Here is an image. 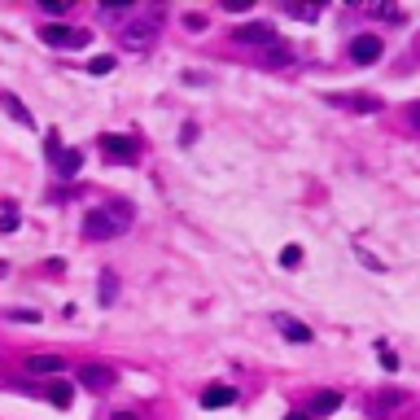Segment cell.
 <instances>
[{
    "mask_svg": "<svg viewBox=\"0 0 420 420\" xmlns=\"http://www.w3.org/2000/svg\"><path fill=\"white\" fill-rule=\"evenodd\" d=\"M127 228H132V206H123V202L96 206V210H88V215H84V237L88 241H114Z\"/></svg>",
    "mask_w": 420,
    "mask_h": 420,
    "instance_id": "cell-1",
    "label": "cell"
},
{
    "mask_svg": "<svg viewBox=\"0 0 420 420\" xmlns=\"http://www.w3.org/2000/svg\"><path fill=\"white\" fill-rule=\"evenodd\" d=\"M163 22H167V9H163V5H149L144 13H136V18L123 27V44H127V48H149L153 36L163 31Z\"/></svg>",
    "mask_w": 420,
    "mask_h": 420,
    "instance_id": "cell-2",
    "label": "cell"
},
{
    "mask_svg": "<svg viewBox=\"0 0 420 420\" xmlns=\"http://www.w3.org/2000/svg\"><path fill=\"white\" fill-rule=\"evenodd\" d=\"M40 40H44L48 48H88V44H92L88 31H79V27H57V22H48V27L40 31Z\"/></svg>",
    "mask_w": 420,
    "mask_h": 420,
    "instance_id": "cell-3",
    "label": "cell"
},
{
    "mask_svg": "<svg viewBox=\"0 0 420 420\" xmlns=\"http://www.w3.org/2000/svg\"><path fill=\"white\" fill-rule=\"evenodd\" d=\"M101 153H105V158H114V163H132V158H140V140L110 132V136H101Z\"/></svg>",
    "mask_w": 420,
    "mask_h": 420,
    "instance_id": "cell-4",
    "label": "cell"
},
{
    "mask_svg": "<svg viewBox=\"0 0 420 420\" xmlns=\"http://www.w3.org/2000/svg\"><path fill=\"white\" fill-rule=\"evenodd\" d=\"M237 44H250V48H271L276 44V31H271V22H246L232 31Z\"/></svg>",
    "mask_w": 420,
    "mask_h": 420,
    "instance_id": "cell-5",
    "label": "cell"
},
{
    "mask_svg": "<svg viewBox=\"0 0 420 420\" xmlns=\"http://www.w3.org/2000/svg\"><path fill=\"white\" fill-rule=\"evenodd\" d=\"M75 377H79V385H88V390H96V394H105L110 385H114V373H110L105 363H84Z\"/></svg>",
    "mask_w": 420,
    "mask_h": 420,
    "instance_id": "cell-6",
    "label": "cell"
},
{
    "mask_svg": "<svg viewBox=\"0 0 420 420\" xmlns=\"http://www.w3.org/2000/svg\"><path fill=\"white\" fill-rule=\"evenodd\" d=\"M350 57L359 61V66L377 61V57H381V36H354V40H350Z\"/></svg>",
    "mask_w": 420,
    "mask_h": 420,
    "instance_id": "cell-7",
    "label": "cell"
},
{
    "mask_svg": "<svg viewBox=\"0 0 420 420\" xmlns=\"http://www.w3.org/2000/svg\"><path fill=\"white\" fill-rule=\"evenodd\" d=\"M276 329L289 337V342H298V346H306V342H311V329H306V324H298L294 315H276Z\"/></svg>",
    "mask_w": 420,
    "mask_h": 420,
    "instance_id": "cell-8",
    "label": "cell"
},
{
    "mask_svg": "<svg viewBox=\"0 0 420 420\" xmlns=\"http://www.w3.org/2000/svg\"><path fill=\"white\" fill-rule=\"evenodd\" d=\"M228 403H237L232 385H210V390H202V407H228Z\"/></svg>",
    "mask_w": 420,
    "mask_h": 420,
    "instance_id": "cell-9",
    "label": "cell"
},
{
    "mask_svg": "<svg viewBox=\"0 0 420 420\" xmlns=\"http://www.w3.org/2000/svg\"><path fill=\"white\" fill-rule=\"evenodd\" d=\"M337 407H342V394H333V390H324V394L311 398V416H315V420H320V416H333ZM311 416H306V420H311Z\"/></svg>",
    "mask_w": 420,
    "mask_h": 420,
    "instance_id": "cell-10",
    "label": "cell"
},
{
    "mask_svg": "<svg viewBox=\"0 0 420 420\" xmlns=\"http://www.w3.org/2000/svg\"><path fill=\"white\" fill-rule=\"evenodd\" d=\"M0 105L9 110V119H13V123H22V127H36V119L27 114V105H22V101H18L13 92H0Z\"/></svg>",
    "mask_w": 420,
    "mask_h": 420,
    "instance_id": "cell-11",
    "label": "cell"
},
{
    "mask_svg": "<svg viewBox=\"0 0 420 420\" xmlns=\"http://www.w3.org/2000/svg\"><path fill=\"white\" fill-rule=\"evenodd\" d=\"M27 368H31V373H61L66 359H61V354H31Z\"/></svg>",
    "mask_w": 420,
    "mask_h": 420,
    "instance_id": "cell-12",
    "label": "cell"
},
{
    "mask_svg": "<svg viewBox=\"0 0 420 420\" xmlns=\"http://www.w3.org/2000/svg\"><path fill=\"white\" fill-rule=\"evenodd\" d=\"M79 167H84V153H79V149H61V158H57V171L66 175V180H70V175H75Z\"/></svg>",
    "mask_w": 420,
    "mask_h": 420,
    "instance_id": "cell-13",
    "label": "cell"
},
{
    "mask_svg": "<svg viewBox=\"0 0 420 420\" xmlns=\"http://www.w3.org/2000/svg\"><path fill=\"white\" fill-rule=\"evenodd\" d=\"M333 105H346V110H381L377 96H329Z\"/></svg>",
    "mask_w": 420,
    "mask_h": 420,
    "instance_id": "cell-14",
    "label": "cell"
},
{
    "mask_svg": "<svg viewBox=\"0 0 420 420\" xmlns=\"http://www.w3.org/2000/svg\"><path fill=\"white\" fill-rule=\"evenodd\" d=\"M96 298H101V302H114V298H119V280H114V271H101V285H96Z\"/></svg>",
    "mask_w": 420,
    "mask_h": 420,
    "instance_id": "cell-15",
    "label": "cell"
},
{
    "mask_svg": "<svg viewBox=\"0 0 420 420\" xmlns=\"http://www.w3.org/2000/svg\"><path fill=\"white\" fill-rule=\"evenodd\" d=\"M70 398H75V394H70L66 381H57L53 390H48V403H53V407H70Z\"/></svg>",
    "mask_w": 420,
    "mask_h": 420,
    "instance_id": "cell-16",
    "label": "cell"
},
{
    "mask_svg": "<svg viewBox=\"0 0 420 420\" xmlns=\"http://www.w3.org/2000/svg\"><path fill=\"white\" fill-rule=\"evenodd\" d=\"M377 359H381V368H385V373H398V354H394L390 346H385V342L377 346Z\"/></svg>",
    "mask_w": 420,
    "mask_h": 420,
    "instance_id": "cell-17",
    "label": "cell"
},
{
    "mask_svg": "<svg viewBox=\"0 0 420 420\" xmlns=\"http://www.w3.org/2000/svg\"><path fill=\"white\" fill-rule=\"evenodd\" d=\"M9 320H18V324H40V311H31V306H18V311H9Z\"/></svg>",
    "mask_w": 420,
    "mask_h": 420,
    "instance_id": "cell-18",
    "label": "cell"
},
{
    "mask_svg": "<svg viewBox=\"0 0 420 420\" xmlns=\"http://www.w3.org/2000/svg\"><path fill=\"white\" fill-rule=\"evenodd\" d=\"M88 70H92V75H110V70H114V57H92Z\"/></svg>",
    "mask_w": 420,
    "mask_h": 420,
    "instance_id": "cell-19",
    "label": "cell"
},
{
    "mask_svg": "<svg viewBox=\"0 0 420 420\" xmlns=\"http://www.w3.org/2000/svg\"><path fill=\"white\" fill-rule=\"evenodd\" d=\"M280 263H285V267H298V263H302V250H298V246H285V250H280Z\"/></svg>",
    "mask_w": 420,
    "mask_h": 420,
    "instance_id": "cell-20",
    "label": "cell"
},
{
    "mask_svg": "<svg viewBox=\"0 0 420 420\" xmlns=\"http://www.w3.org/2000/svg\"><path fill=\"white\" fill-rule=\"evenodd\" d=\"M289 13H294V18H306V22H315V18H320V5H315V9H311V5H294Z\"/></svg>",
    "mask_w": 420,
    "mask_h": 420,
    "instance_id": "cell-21",
    "label": "cell"
},
{
    "mask_svg": "<svg viewBox=\"0 0 420 420\" xmlns=\"http://www.w3.org/2000/svg\"><path fill=\"white\" fill-rule=\"evenodd\" d=\"M70 5H66V0H44V13H48V18H61V13H66Z\"/></svg>",
    "mask_w": 420,
    "mask_h": 420,
    "instance_id": "cell-22",
    "label": "cell"
},
{
    "mask_svg": "<svg viewBox=\"0 0 420 420\" xmlns=\"http://www.w3.org/2000/svg\"><path fill=\"white\" fill-rule=\"evenodd\" d=\"M44 149H48V158H53V163H57V158H61V140H57V132H48V140H44Z\"/></svg>",
    "mask_w": 420,
    "mask_h": 420,
    "instance_id": "cell-23",
    "label": "cell"
},
{
    "mask_svg": "<svg viewBox=\"0 0 420 420\" xmlns=\"http://www.w3.org/2000/svg\"><path fill=\"white\" fill-rule=\"evenodd\" d=\"M250 5H254V0H223V9H228V13H250Z\"/></svg>",
    "mask_w": 420,
    "mask_h": 420,
    "instance_id": "cell-24",
    "label": "cell"
},
{
    "mask_svg": "<svg viewBox=\"0 0 420 420\" xmlns=\"http://www.w3.org/2000/svg\"><path fill=\"white\" fill-rule=\"evenodd\" d=\"M267 57H271V61H280V66H285V61H289V48H285V44H271V48H267Z\"/></svg>",
    "mask_w": 420,
    "mask_h": 420,
    "instance_id": "cell-25",
    "label": "cell"
},
{
    "mask_svg": "<svg viewBox=\"0 0 420 420\" xmlns=\"http://www.w3.org/2000/svg\"><path fill=\"white\" fill-rule=\"evenodd\" d=\"M0 228H5V232H13V228H18V210H5V219H0Z\"/></svg>",
    "mask_w": 420,
    "mask_h": 420,
    "instance_id": "cell-26",
    "label": "cell"
},
{
    "mask_svg": "<svg viewBox=\"0 0 420 420\" xmlns=\"http://www.w3.org/2000/svg\"><path fill=\"white\" fill-rule=\"evenodd\" d=\"M184 27H193V31H202V27H206V18H202V13H188V18H184Z\"/></svg>",
    "mask_w": 420,
    "mask_h": 420,
    "instance_id": "cell-27",
    "label": "cell"
},
{
    "mask_svg": "<svg viewBox=\"0 0 420 420\" xmlns=\"http://www.w3.org/2000/svg\"><path fill=\"white\" fill-rule=\"evenodd\" d=\"M110 420H140V416H136V412H114Z\"/></svg>",
    "mask_w": 420,
    "mask_h": 420,
    "instance_id": "cell-28",
    "label": "cell"
},
{
    "mask_svg": "<svg viewBox=\"0 0 420 420\" xmlns=\"http://www.w3.org/2000/svg\"><path fill=\"white\" fill-rule=\"evenodd\" d=\"M285 420H306V416H302V412H289V416H285Z\"/></svg>",
    "mask_w": 420,
    "mask_h": 420,
    "instance_id": "cell-29",
    "label": "cell"
}]
</instances>
